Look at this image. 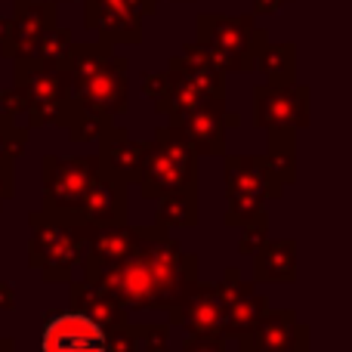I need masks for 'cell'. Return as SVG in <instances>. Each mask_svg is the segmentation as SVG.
Returning a JSON list of instances; mask_svg holds the SVG:
<instances>
[{"mask_svg":"<svg viewBox=\"0 0 352 352\" xmlns=\"http://www.w3.org/2000/svg\"><path fill=\"white\" fill-rule=\"evenodd\" d=\"M87 285L109 294L124 312H170L198 285V256L186 254L164 226H140V241L115 266L84 275Z\"/></svg>","mask_w":352,"mask_h":352,"instance_id":"6da1fadb","label":"cell"},{"mask_svg":"<svg viewBox=\"0 0 352 352\" xmlns=\"http://www.w3.org/2000/svg\"><path fill=\"white\" fill-rule=\"evenodd\" d=\"M198 47L213 59L223 74H248L256 68V56L269 43V31L254 16H219L201 12L195 19Z\"/></svg>","mask_w":352,"mask_h":352,"instance_id":"7a4b0ae2","label":"cell"},{"mask_svg":"<svg viewBox=\"0 0 352 352\" xmlns=\"http://www.w3.org/2000/svg\"><path fill=\"white\" fill-rule=\"evenodd\" d=\"M136 186H140L142 198L198 192V155L176 124H161L155 130V140L146 148Z\"/></svg>","mask_w":352,"mask_h":352,"instance_id":"3957f363","label":"cell"},{"mask_svg":"<svg viewBox=\"0 0 352 352\" xmlns=\"http://www.w3.org/2000/svg\"><path fill=\"white\" fill-rule=\"evenodd\" d=\"M12 87L25 90L31 109H28V127H72V121L78 118L80 105L72 96V78L65 72V62L62 65H50L41 59H22L16 62V74H12Z\"/></svg>","mask_w":352,"mask_h":352,"instance_id":"277c9868","label":"cell"},{"mask_svg":"<svg viewBox=\"0 0 352 352\" xmlns=\"http://www.w3.org/2000/svg\"><path fill=\"white\" fill-rule=\"evenodd\" d=\"M28 266H34L43 281H72V269L84 260L87 244L96 229L59 223L43 210L28 213Z\"/></svg>","mask_w":352,"mask_h":352,"instance_id":"5b68a950","label":"cell"},{"mask_svg":"<svg viewBox=\"0 0 352 352\" xmlns=\"http://www.w3.org/2000/svg\"><path fill=\"white\" fill-rule=\"evenodd\" d=\"M96 155H43L41 179H43V207L47 217L59 223H72L78 207L84 204L87 192L99 179Z\"/></svg>","mask_w":352,"mask_h":352,"instance_id":"8992f818","label":"cell"},{"mask_svg":"<svg viewBox=\"0 0 352 352\" xmlns=\"http://www.w3.org/2000/svg\"><path fill=\"white\" fill-rule=\"evenodd\" d=\"M281 179L266 155H226V226H244L263 210L266 198H281Z\"/></svg>","mask_w":352,"mask_h":352,"instance_id":"52a82bcc","label":"cell"},{"mask_svg":"<svg viewBox=\"0 0 352 352\" xmlns=\"http://www.w3.org/2000/svg\"><path fill=\"white\" fill-rule=\"evenodd\" d=\"M127 59L111 53L105 62H99L84 78L72 80V96L80 109L96 111L115 121L127 111Z\"/></svg>","mask_w":352,"mask_h":352,"instance_id":"ba28073f","label":"cell"},{"mask_svg":"<svg viewBox=\"0 0 352 352\" xmlns=\"http://www.w3.org/2000/svg\"><path fill=\"white\" fill-rule=\"evenodd\" d=\"M254 124L263 130L309 127V87L306 84L254 87Z\"/></svg>","mask_w":352,"mask_h":352,"instance_id":"9c48e42d","label":"cell"},{"mask_svg":"<svg viewBox=\"0 0 352 352\" xmlns=\"http://www.w3.org/2000/svg\"><path fill=\"white\" fill-rule=\"evenodd\" d=\"M217 294L223 300V328L219 337H244L256 328L269 309V300L254 291V281L241 278V269L229 266L223 281L217 285Z\"/></svg>","mask_w":352,"mask_h":352,"instance_id":"30bf717a","label":"cell"},{"mask_svg":"<svg viewBox=\"0 0 352 352\" xmlns=\"http://www.w3.org/2000/svg\"><path fill=\"white\" fill-rule=\"evenodd\" d=\"M179 127V133L188 140L195 155H223L226 152V130H235L241 118L226 109V99H207L179 121H170Z\"/></svg>","mask_w":352,"mask_h":352,"instance_id":"8fae6325","label":"cell"},{"mask_svg":"<svg viewBox=\"0 0 352 352\" xmlns=\"http://www.w3.org/2000/svg\"><path fill=\"white\" fill-rule=\"evenodd\" d=\"M10 22L12 28L0 41V53L10 56L12 62L34 59L41 37L56 25V0H16Z\"/></svg>","mask_w":352,"mask_h":352,"instance_id":"7c38bea8","label":"cell"},{"mask_svg":"<svg viewBox=\"0 0 352 352\" xmlns=\"http://www.w3.org/2000/svg\"><path fill=\"white\" fill-rule=\"evenodd\" d=\"M41 352H109L105 331L78 309L50 316L41 331Z\"/></svg>","mask_w":352,"mask_h":352,"instance_id":"4fadbf2b","label":"cell"},{"mask_svg":"<svg viewBox=\"0 0 352 352\" xmlns=\"http://www.w3.org/2000/svg\"><path fill=\"white\" fill-rule=\"evenodd\" d=\"M241 352H306L309 349V328L300 324L297 312L266 309L250 334L238 337Z\"/></svg>","mask_w":352,"mask_h":352,"instance_id":"5bb4252c","label":"cell"},{"mask_svg":"<svg viewBox=\"0 0 352 352\" xmlns=\"http://www.w3.org/2000/svg\"><path fill=\"white\" fill-rule=\"evenodd\" d=\"M148 142H136L130 140V133L118 124H111L102 136H99V170L109 179L121 182V186L130 188V182L140 179V167L142 158H146Z\"/></svg>","mask_w":352,"mask_h":352,"instance_id":"9a60e30c","label":"cell"},{"mask_svg":"<svg viewBox=\"0 0 352 352\" xmlns=\"http://www.w3.org/2000/svg\"><path fill=\"white\" fill-rule=\"evenodd\" d=\"M127 223V186L99 173L93 188L87 192L84 204L72 217L68 226H87V229H105V226Z\"/></svg>","mask_w":352,"mask_h":352,"instance_id":"2e32d148","label":"cell"},{"mask_svg":"<svg viewBox=\"0 0 352 352\" xmlns=\"http://www.w3.org/2000/svg\"><path fill=\"white\" fill-rule=\"evenodd\" d=\"M192 331V337H217L223 328V300L217 285H195L170 309V322Z\"/></svg>","mask_w":352,"mask_h":352,"instance_id":"e0dca14e","label":"cell"},{"mask_svg":"<svg viewBox=\"0 0 352 352\" xmlns=\"http://www.w3.org/2000/svg\"><path fill=\"white\" fill-rule=\"evenodd\" d=\"M84 28L96 31L102 43H140L142 19L127 6H111L99 0H84Z\"/></svg>","mask_w":352,"mask_h":352,"instance_id":"ac0fdd59","label":"cell"},{"mask_svg":"<svg viewBox=\"0 0 352 352\" xmlns=\"http://www.w3.org/2000/svg\"><path fill=\"white\" fill-rule=\"evenodd\" d=\"M140 241V226H130V223H118V226H105V229H96L87 244V254H84V275L99 272V269H109L115 266L118 260L130 254Z\"/></svg>","mask_w":352,"mask_h":352,"instance_id":"d6986e66","label":"cell"},{"mask_svg":"<svg viewBox=\"0 0 352 352\" xmlns=\"http://www.w3.org/2000/svg\"><path fill=\"white\" fill-rule=\"evenodd\" d=\"M167 68H176L179 74H186L207 99H226V74L213 65V59L198 47V43H186V47L170 59Z\"/></svg>","mask_w":352,"mask_h":352,"instance_id":"ffe728a7","label":"cell"},{"mask_svg":"<svg viewBox=\"0 0 352 352\" xmlns=\"http://www.w3.org/2000/svg\"><path fill=\"white\" fill-rule=\"evenodd\" d=\"M254 256L256 281H285L287 285V281L297 278V241H291V238L266 241Z\"/></svg>","mask_w":352,"mask_h":352,"instance_id":"44dd1931","label":"cell"},{"mask_svg":"<svg viewBox=\"0 0 352 352\" xmlns=\"http://www.w3.org/2000/svg\"><path fill=\"white\" fill-rule=\"evenodd\" d=\"M28 146V130L0 115V207L16 195V158Z\"/></svg>","mask_w":352,"mask_h":352,"instance_id":"7402d4cb","label":"cell"},{"mask_svg":"<svg viewBox=\"0 0 352 352\" xmlns=\"http://www.w3.org/2000/svg\"><path fill=\"white\" fill-rule=\"evenodd\" d=\"M72 306L78 312H84V316H90L105 334L127 322L121 306H118L109 294H102L99 287L87 285V281H72Z\"/></svg>","mask_w":352,"mask_h":352,"instance_id":"603a6c76","label":"cell"},{"mask_svg":"<svg viewBox=\"0 0 352 352\" xmlns=\"http://www.w3.org/2000/svg\"><path fill=\"white\" fill-rule=\"evenodd\" d=\"M256 68L266 74V84L287 87L294 84V68H297V43H266L256 56Z\"/></svg>","mask_w":352,"mask_h":352,"instance_id":"cb8c5ba5","label":"cell"},{"mask_svg":"<svg viewBox=\"0 0 352 352\" xmlns=\"http://www.w3.org/2000/svg\"><path fill=\"white\" fill-rule=\"evenodd\" d=\"M266 133H269V152H266L269 167L281 179V186H291L297 179V148H294V133L297 130H266Z\"/></svg>","mask_w":352,"mask_h":352,"instance_id":"d4e9b609","label":"cell"},{"mask_svg":"<svg viewBox=\"0 0 352 352\" xmlns=\"http://www.w3.org/2000/svg\"><path fill=\"white\" fill-rule=\"evenodd\" d=\"M195 223H198V192H176L158 198V226L192 229Z\"/></svg>","mask_w":352,"mask_h":352,"instance_id":"484cf974","label":"cell"},{"mask_svg":"<svg viewBox=\"0 0 352 352\" xmlns=\"http://www.w3.org/2000/svg\"><path fill=\"white\" fill-rule=\"evenodd\" d=\"M74 37L68 28H62V25H53V28L47 31V34L41 37V43H37V56L34 59L41 62H50V65H62V62L68 59V50H72Z\"/></svg>","mask_w":352,"mask_h":352,"instance_id":"4316f807","label":"cell"},{"mask_svg":"<svg viewBox=\"0 0 352 352\" xmlns=\"http://www.w3.org/2000/svg\"><path fill=\"white\" fill-rule=\"evenodd\" d=\"M111 124H115L111 118L80 109L78 118L72 121V127H68V136H72V142H99V136H102Z\"/></svg>","mask_w":352,"mask_h":352,"instance_id":"83f0119b","label":"cell"},{"mask_svg":"<svg viewBox=\"0 0 352 352\" xmlns=\"http://www.w3.org/2000/svg\"><path fill=\"white\" fill-rule=\"evenodd\" d=\"M130 337H133V352H164L167 337H170V324H130Z\"/></svg>","mask_w":352,"mask_h":352,"instance_id":"f1b7e54d","label":"cell"},{"mask_svg":"<svg viewBox=\"0 0 352 352\" xmlns=\"http://www.w3.org/2000/svg\"><path fill=\"white\" fill-rule=\"evenodd\" d=\"M266 232H269V217H266V210H260L250 223H244V235L238 241V250L241 254H256L266 244Z\"/></svg>","mask_w":352,"mask_h":352,"instance_id":"f546056e","label":"cell"},{"mask_svg":"<svg viewBox=\"0 0 352 352\" xmlns=\"http://www.w3.org/2000/svg\"><path fill=\"white\" fill-rule=\"evenodd\" d=\"M0 109H3L0 115H6V118H12V121H19V118L28 115L31 102H28V96H25V90H19V87H10V90L0 93Z\"/></svg>","mask_w":352,"mask_h":352,"instance_id":"4dcf8cb0","label":"cell"},{"mask_svg":"<svg viewBox=\"0 0 352 352\" xmlns=\"http://www.w3.org/2000/svg\"><path fill=\"white\" fill-rule=\"evenodd\" d=\"M179 352H229L226 349V337H188Z\"/></svg>","mask_w":352,"mask_h":352,"instance_id":"1f68e13d","label":"cell"},{"mask_svg":"<svg viewBox=\"0 0 352 352\" xmlns=\"http://www.w3.org/2000/svg\"><path fill=\"white\" fill-rule=\"evenodd\" d=\"M12 312L16 309V287L10 281H0V312Z\"/></svg>","mask_w":352,"mask_h":352,"instance_id":"d6a6232c","label":"cell"},{"mask_svg":"<svg viewBox=\"0 0 352 352\" xmlns=\"http://www.w3.org/2000/svg\"><path fill=\"white\" fill-rule=\"evenodd\" d=\"M285 3H291V0H254V12L256 16H272V12H278Z\"/></svg>","mask_w":352,"mask_h":352,"instance_id":"836d02e7","label":"cell"},{"mask_svg":"<svg viewBox=\"0 0 352 352\" xmlns=\"http://www.w3.org/2000/svg\"><path fill=\"white\" fill-rule=\"evenodd\" d=\"M0 352H16V340L12 337H0Z\"/></svg>","mask_w":352,"mask_h":352,"instance_id":"e575fe53","label":"cell"},{"mask_svg":"<svg viewBox=\"0 0 352 352\" xmlns=\"http://www.w3.org/2000/svg\"><path fill=\"white\" fill-rule=\"evenodd\" d=\"M10 28H12V22L6 16H0V41H3L6 34H10Z\"/></svg>","mask_w":352,"mask_h":352,"instance_id":"d590c367","label":"cell"},{"mask_svg":"<svg viewBox=\"0 0 352 352\" xmlns=\"http://www.w3.org/2000/svg\"><path fill=\"white\" fill-rule=\"evenodd\" d=\"M176 3H179V0H176ZM182 3H192V0H182Z\"/></svg>","mask_w":352,"mask_h":352,"instance_id":"8d00e7d4","label":"cell"},{"mask_svg":"<svg viewBox=\"0 0 352 352\" xmlns=\"http://www.w3.org/2000/svg\"><path fill=\"white\" fill-rule=\"evenodd\" d=\"M155 3H158V0H155Z\"/></svg>","mask_w":352,"mask_h":352,"instance_id":"74e56055","label":"cell"}]
</instances>
